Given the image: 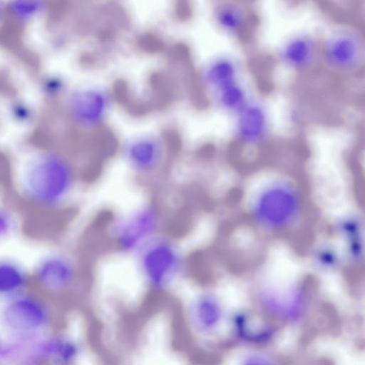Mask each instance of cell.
<instances>
[{
    "mask_svg": "<svg viewBox=\"0 0 365 365\" xmlns=\"http://www.w3.org/2000/svg\"><path fill=\"white\" fill-rule=\"evenodd\" d=\"M279 58L292 70L307 72L319 63V40L309 34H296L282 46Z\"/></svg>",
    "mask_w": 365,
    "mask_h": 365,
    "instance_id": "obj_13",
    "label": "cell"
},
{
    "mask_svg": "<svg viewBox=\"0 0 365 365\" xmlns=\"http://www.w3.org/2000/svg\"><path fill=\"white\" fill-rule=\"evenodd\" d=\"M236 63L227 57H220L211 61L206 67L204 79L214 93L225 86L238 81Z\"/></svg>",
    "mask_w": 365,
    "mask_h": 365,
    "instance_id": "obj_19",
    "label": "cell"
},
{
    "mask_svg": "<svg viewBox=\"0 0 365 365\" xmlns=\"http://www.w3.org/2000/svg\"><path fill=\"white\" fill-rule=\"evenodd\" d=\"M257 298L269 319L289 324L301 322L307 316L311 304L309 292L301 282L281 286L264 284L259 289Z\"/></svg>",
    "mask_w": 365,
    "mask_h": 365,
    "instance_id": "obj_8",
    "label": "cell"
},
{
    "mask_svg": "<svg viewBox=\"0 0 365 365\" xmlns=\"http://www.w3.org/2000/svg\"><path fill=\"white\" fill-rule=\"evenodd\" d=\"M237 365H282L279 359L262 349H252L243 354Z\"/></svg>",
    "mask_w": 365,
    "mask_h": 365,
    "instance_id": "obj_23",
    "label": "cell"
},
{
    "mask_svg": "<svg viewBox=\"0 0 365 365\" xmlns=\"http://www.w3.org/2000/svg\"><path fill=\"white\" fill-rule=\"evenodd\" d=\"M109 107V95L97 88L76 90L71 94L67 102L70 119L82 128H91L101 124Z\"/></svg>",
    "mask_w": 365,
    "mask_h": 365,
    "instance_id": "obj_11",
    "label": "cell"
},
{
    "mask_svg": "<svg viewBox=\"0 0 365 365\" xmlns=\"http://www.w3.org/2000/svg\"><path fill=\"white\" fill-rule=\"evenodd\" d=\"M319 63L331 73L343 76L363 69L365 42L363 33L349 24H337L319 40Z\"/></svg>",
    "mask_w": 365,
    "mask_h": 365,
    "instance_id": "obj_7",
    "label": "cell"
},
{
    "mask_svg": "<svg viewBox=\"0 0 365 365\" xmlns=\"http://www.w3.org/2000/svg\"><path fill=\"white\" fill-rule=\"evenodd\" d=\"M56 320L53 300L32 289L0 304V327L9 339H38L53 331Z\"/></svg>",
    "mask_w": 365,
    "mask_h": 365,
    "instance_id": "obj_3",
    "label": "cell"
},
{
    "mask_svg": "<svg viewBox=\"0 0 365 365\" xmlns=\"http://www.w3.org/2000/svg\"><path fill=\"white\" fill-rule=\"evenodd\" d=\"M121 155L128 169L142 178L160 173L168 160L166 141L157 135H143L125 143Z\"/></svg>",
    "mask_w": 365,
    "mask_h": 365,
    "instance_id": "obj_9",
    "label": "cell"
},
{
    "mask_svg": "<svg viewBox=\"0 0 365 365\" xmlns=\"http://www.w3.org/2000/svg\"><path fill=\"white\" fill-rule=\"evenodd\" d=\"M17 220L14 212L0 204V243L10 238L17 228Z\"/></svg>",
    "mask_w": 365,
    "mask_h": 365,
    "instance_id": "obj_24",
    "label": "cell"
},
{
    "mask_svg": "<svg viewBox=\"0 0 365 365\" xmlns=\"http://www.w3.org/2000/svg\"><path fill=\"white\" fill-rule=\"evenodd\" d=\"M185 317L186 324L192 333L200 337H210L222 328L225 311L222 299L216 293L203 290L187 300Z\"/></svg>",
    "mask_w": 365,
    "mask_h": 365,
    "instance_id": "obj_10",
    "label": "cell"
},
{
    "mask_svg": "<svg viewBox=\"0 0 365 365\" xmlns=\"http://www.w3.org/2000/svg\"><path fill=\"white\" fill-rule=\"evenodd\" d=\"M217 102L226 111L236 115L250 101L239 80L215 92Z\"/></svg>",
    "mask_w": 365,
    "mask_h": 365,
    "instance_id": "obj_20",
    "label": "cell"
},
{
    "mask_svg": "<svg viewBox=\"0 0 365 365\" xmlns=\"http://www.w3.org/2000/svg\"><path fill=\"white\" fill-rule=\"evenodd\" d=\"M30 272L31 289L53 301L73 294L82 277L79 261L71 253L60 250L41 255Z\"/></svg>",
    "mask_w": 365,
    "mask_h": 365,
    "instance_id": "obj_6",
    "label": "cell"
},
{
    "mask_svg": "<svg viewBox=\"0 0 365 365\" xmlns=\"http://www.w3.org/2000/svg\"><path fill=\"white\" fill-rule=\"evenodd\" d=\"M140 281L148 292L163 294L172 290L185 272L186 255L175 238L160 234L134 256Z\"/></svg>",
    "mask_w": 365,
    "mask_h": 365,
    "instance_id": "obj_2",
    "label": "cell"
},
{
    "mask_svg": "<svg viewBox=\"0 0 365 365\" xmlns=\"http://www.w3.org/2000/svg\"><path fill=\"white\" fill-rule=\"evenodd\" d=\"M31 289L30 269L15 257L0 256V302Z\"/></svg>",
    "mask_w": 365,
    "mask_h": 365,
    "instance_id": "obj_15",
    "label": "cell"
},
{
    "mask_svg": "<svg viewBox=\"0 0 365 365\" xmlns=\"http://www.w3.org/2000/svg\"><path fill=\"white\" fill-rule=\"evenodd\" d=\"M235 136L246 145L262 143L269 132V120L265 109L259 103L249 101L236 115Z\"/></svg>",
    "mask_w": 365,
    "mask_h": 365,
    "instance_id": "obj_14",
    "label": "cell"
},
{
    "mask_svg": "<svg viewBox=\"0 0 365 365\" xmlns=\"http://www.w3.org/2000/svg\"><path fill=\"white\" fill-rule=\"evenodd\" d=\"M163 215L159 206L145 202L117 216L110 225L111 243L123 255L134 256L160 235Z\"/></svg>",
    "mask_w": 365,
    "mask_h": 365,
    "instance_id": "obj_5",
    "label": "cell"
},
{
    "mask_svg": "<svg viewBox=\"0 0 365 365\" xmlns=\"http://www.w3.org/2000/svg\"><path fill=\"white\" fill-rule=\"evenodd\" d=\"M6 16V6H3L0 3V21Z\"/></svg>",
    "mask_w": 365,
    "mask_h": 365,
    "instance_id": "obj_25",
    "label": "cell"
},
{
    "mask_svg": "<svg viewBox=\"0 0 365 365\" xmlns=\"http://www.w3.org/2000/svg\"><path fill=\"white\" fill-rule=\"evenodd\" d=\"M4 340H2L0 337V358H1L2 350L4 348Z\"/></svg>",
    "mask_w": 365,
    "mask_h": 365,
    "instance_id": "obj_26",
    "label": "cell"
},
{
    "mask_svg": "<svg viewBox=\"0 0 365 365\" xmlns=\"http://www.w3.org/2000/svg\"><path fill=\"white\" fill-rule=\"evenodd\" d=\"M317 264L322 269L332 271L340 263V254L333 246L322 245L319 247L314 255Z\"/></svg>",
    "mask_w": 365,
    "mask_h": 365,
    "instance_id": "obj_22",
    "label": "cell"
},
{
    "mask_svg": "<svg viewBox=\"0 0 365 365\" xmlns=\"http://www.w3.org/2000/svg\"><path fill=\"white\" fill-rule=\"evenodd\" d=\"M339 231L345 244L347 258L359 264L364 257V229L361 221L356 216L346 217L340 221Z\"/></svg>",
    "mask_w": 365,
    "mask_h": 365,
    "instance_id": "obj_18",
    "label": "cell"
},
{
    "mask_svg": "<svg viewBox=\"0 0 365 365\" xmlns=\"http://www.w3.org/2000/svg\"><path fill=\"white\" fill-rule=\"evenodd\" d=\"M78 174L72 160L61 152L41 149L27 155L18 167L15 183L23 200L45 212H56L73 199Z\"/></svg>",
    "mask_w": 365,
    "mask_h": 365,
    "instance_id": "obj_1",
    "label": "cell"
},
{
    "mask_svg": "<svg viewBox=\"0 0 365 365\" xmlns=\"http://www.w3.org/2000/svg\"><path fill=\"white\" fill-rule=\"evenodd\" d=\"M218 26L228 34L242 38L253 20L250 8L238 1H222L214 9Z\"/></svg>",
    "mask_w": 365,
    "mask_h": 365,
    "instance_id": "obj_16",
    "label": "cell"
},
{
    "mask_svg": "<svg viewBox=\"0 0 365 365\" xmlns=\"http://www.w3.org/2000/svg\"><path fill=\"white\" fill-rule=\"evenodd\" d=\"M251 213L262 228L284 232L299 221L304 209L302 192L287 180L277 179L262 185L251 200Z\"/></svg>",
    "mask_w": 365,
    "mask_h": 365,
    "instance_id": "obj_4",
    "label": "cell"
},
{
    "mask_svg": "<svg viewBox=\"0 0 365 365\" xmlns=\"http://www.w3.org/2000/svg\"><path fill=\"white\" fill-rule=\"evenodd\" d=\"M37 353L41 365H78L83 344L70 334L52 331L37 340Z\"/></svg>",
    "mask_w": 365,
    "mask_h": 365,
    "instance_id": "obj_12",
    "label": "cell"
},
{
    "mask_svg": "<svg viewBox=\"0 0 365 365\" xmlns=\"http://www.w3.org/2000/svg\"><path fill=\"white\" fill-rule=\"evenodd\" d=\"M230 326L236 339L253 345L269 341L274 335V325L262 323L246 311L235 313L230 319Z\"/></svg>",
    "mask_w": 365,
    "mask_h": 365,
    "instance_id": "obj_17",
    "label": "cell"
},
{
    "mask_svg": "<svg viewBox=\"0 0 365 365\" xmlns=\"http://www.w3.org/2000/svg\"><path fill=\"white\" fill-rule=\"evenodd\" d=\"M43 8V4L41 1L11 2L6 6V16L22 23L36 17Z\"/></svg>",
    "mask_w": 365,
    "mask_h": 365,
    "instance_id": "obj_21",
    "label": "cell"
}]
</instances>
